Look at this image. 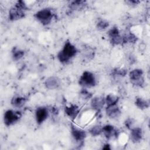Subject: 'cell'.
Segmentation results:
<instances>
[{
    "instance_id": "cell-7",
    "label": "cell",
    "mask_w": 150,
    "mask_h": 150,
    "mask_svg": "<svg viewBox=\"0 0 150 150\" xmlns=\"http://www.w3.org/2000/svg\"><path fill=\"white\" fill-rule=\"evenodd\" d=\"M128 77L131 83L138 87H142L145 84L144 71L139 68L134 69L128 73Z\"/></svg>"
},
{
    "instance_id": "cell-3",
    "label": "cell",
    "mask_w": 150,
    "mask_h": 150,
    "mask_svg": "<svg viewBox=\"0 0 150 150\" xmlns=\"http://www.w3.org/2000/svg\"><path fill=\"white\" fill-rule=\"evenodd\" d=\"M33 17L42 26H46L52 22L56 17V13L51 8L46 7L36 11Z\"/></svg>"
},
{
    "instance_id": "cell-9",
    "label": "cell",
    "mask_w": 150,
    "mask_h": 150,
    "mask_svg": "<svg viewBox=\"0 0 150 150\" xmlns=\"http://www.w3.org/2000/svg\"><path fill=\"white\" fill-rule=\"evenodd\" d=\"M50 111L49 108L46 106H39L35 111V119L38 125L43 124L49 116Z\"/></svg>"
},
{
    "instance_id": "cell-24",
    "label": "cell",
    "mask_w": 150,
    "mask_h": 150,
    "mask_svg": "<svg viewBox=\"0 0 150 150\" xmlns=\"http://www.w3.org/2000/svg\"><path fill=\"white\" fill-rule=\"evenodd\" d=\"M128 74L127 69L122 67H115L111 71V75L114 77H124Z\"/></svg>"
},
{
    "instance_id": "cell-16",
    "label": "cell",
    "mask_w": 150,
    "mask_h": 150,
    "mask_svg": "<svg viewBox=\"0 0 150 150\" xmlns=\"http://www.w3.org/2000/svg\"><path fill=\"white\" fill-rule=\"evenodd\" d=\"M143 137V131L141 127H134L130 129L129 138L133 144H138L141 141Z\"/></svg>"
},
{
    "instance_id": "cell-22",
    "label": "cell",
    "mask_w": 150,
    "mask_h": 150,
    "mask_svg": "<svg viewBox=\"0 0 150 150\" xmlns=\"http://www.w3.org/2000/svg\"><path fill=\"white\" fill-rule=\"evenodd\" d=\"M120 101V97L114 94L110 93L105 97V103L106 106L118 104Z\"/></svg>"
},
{
    "instance_id": "cell-21",
    "label": "cell",
    "mask_w": 150,
    "mask_h": 150,
    "mask_svg": "<svg viewBox=\"0 0 150 150\" xmlns=\"http://www.w3.org/2000/svg\"><path fill=\"white\" fill-rule=\"evenodd\" d=\"M123 36L124 45L125 44H135L138 40L137 36L131 32L126 33Z\"/></svg>"
},
{
    "instance_id": "cell-26",
    "label": "cell",
    "mask_w": 150,
    "mask_h": 150,
    "mask_svg": "<svg viewBox=\"0 0 150 150\" xmlns=\"http://www.w3.org/2000/svg\"><path fill=\"white\" fill-rule=\"evenodd\" d=\"M88 132L92 137H98L102 134V126L100 124L94 125L89 129Z\"/></svg>"
},
{
    "instance_id": "cell-13",
    "label": "cell",
    "mask_w": 150,
    "mask_h": 150,
    "mask_svg": "<svg viewBox=\"0 0 150 150\" xmlns=\"http://www.w3.org/2000/svg\"><path fill=\"white\" fill-rule=\"evenodd\" d=\"M80 111L79 106L76 104H70L64 107V112L66 116L71 121H74Z\"/></svg>"
},
{
    "instance_id": "cell-23",
    "label": "cell",
    "mask_w": 150,
    "mask_h": 150,
    "mask_svg": "<svg viewBox=\"0 0 150 150\" xmlns=\"http://www.w3.org/2000/svg\"><path fill=\"white\" fill-rule=\"evenodd\" d=\"M110 26L109 22L103 18L98 19L96 23V28L98 30L103 31L107 29Z\"/></svg>"
},
{
    "instance_id": "cell-2",
    "label": "cell",
    "mask_w": 150,
    "mask_h": 150,
    "mask_svg": "<svg viewBox=\"0 0 150 150\" xmlns=\"http://www.w3.org/2000/svg\"><path fill=\"white\" fill-rule=\"evenodd\" d=\"M29 10V8L25 1L18 0L9 9L8 19L11 22H15L22 19L25 18L26 12Z\"/></svg>"
},
{
    "instance_id": "cell-15",
    "label": "cell",
    "mask_w": 150,
    "mask_h": 150,
    "mask_svg": "<svg viewBox=\"0 0 150 150\" xmlns=\"http://www.w3.org/2000/svg\"><path fill=\"white\" fill-rule=\"evenodd\" d=\"M87 6V2L84 0H73L69 2L68 8L70 11L78 12L84 10Z\"/></svg>"
},
{
    "instance_id": "cell-12",
    "label": "cell",
    "mask_w": 150,
    "mask_h": 150,
    "mask_svg": "<svg viewBox=\"0 0 150 150\" xmlns=\"http://www.w3.org/2000/svg\"><path fill=\"white\" fill-rule=\"evenodd\" d=\"M61 80L56 76H51L47 77L44 81V86L47 90H54L60 87Z\"/></svg>"
},
{
    "instance_id": "cell-17",
    "label": "cell",
    "mask_w": 150,
    "mask_h": 150,
    "mask_svg": "<svg viewBox=\"0 0 150 150\" xmlns=\"http://www.w3.org/2000/svg\"><path fill=\"white\" fill-rule=\"evenodd\" d=\"M27 101L26 97L22 96H14L11 100V105L15 108H21L23 107Z\"/></svg>"
},
{
    "instance_id": "cell-30",
    "label": "cell",
    "mask_w": 150,
    "mask_h": 150,
    "mask_svg": "<svg viewBox=\"0 0 150 150\" xmlns=\"http://www.w3.org/2000/svg\"><path fill=\"white\" fill-rule=\"evenodd\" d=\"M103 149H106V150H108V149H111V146H110V145L108 143H106L105 144H104V146H103Z\"/></svg>"
},
{
    "instance_id": "cell-5",
    "label": "cell",
    "mask_w": 150,
    "mask_h": 150,
    "mask_svg": "<svg viewBox=\"0 0 150 150\" xmlns=\"http://www.w3.org/2000/svg\"><path fill=\"white\" fill-rule=\"evenodd\" d=\"M22 117V114L20 111L13 109H8L4 113L3 122L6 127H11L18 122Z\"/></svg>"
},
{
    "instance_id": "cell-14",
    "label": "cell",
    "mask_w": 150,
    "mask_h": 150,
    "mask_svg": "<svg viewBox=\"0 0 150 150\" xmlns=\"http://www.w3.org/2000/svg\"><path fill=\"white\" fill-rule=\"evenodd\" d=\"M105 112L107 117L112 120L118 118L122 114L121 108L118 104L106 106Z\"/></svg>"
},
{
    "instance_id": "cell-29",
    "label": "cell",
    "mask_w": 150,
    "mask_h": 150,
    "mask_svg": "<svg viewBox=\"0 0 150 150\" xmlns=\"http://www.w3.org/2000/svg\"><path fill=\"white\" fill-rule=\"evenodd\" d=\"M49 110L50 113H52L53 115H57L59 112V109L54 106H51L50 108H49Z\"/></svg>"
},
{
    "instance_id": "cell-20",
    "label": "cell",
    "mask_w": 150,
    "mask_h": 150,
    "mask_svg": "<svg viewBox=\"0 0 150 150\" xmlns=\"http://www.w3.org/2000/svg\"><path fill=\"white\" fill-rule=\"evenodd\" d=\"M135 105L141 110H145L149 107V101L141 97H137L135 99Z\"/></svg>"
},
{
    "instance_id": "cell-27",
    "label": "cell",
    "mask_w": 150,
    "mask_h": 150,
    "mask_svg": "<svg viewBox=\"0 0 150 150\" xmlns=\"http://www.w3.org/2000/svg\"><path fill=\"white\" fill-rule=\"evenodd\" d=\"M134 123H135V121L132 118H127L124 122L125 127L129 130H130L133 127H134Z\"/></svg>"
},
{
    "instance_id": "cell-19",
    "label": "cell",
    "mask_w": 150,
    "mask_h": 150,
    "mask_svg": "<svg viewBox=\"0 0 150 150\" xmlns=\"http://www.w3.org/2000/svg\"><path fill=\"white\" fill-rule=\"evenodd\" d=\"M95 56V50L94 49L89 46H84L81 50V56L84 58V60L90 61L92 60Z\"/></svg>"
},
{
    "instance_id": "cell-1",
    "label": "cell",
    "mask_w": 150,
    "mask_h": 150,
    "mask_svg": "<svg viewBox=\"0 0 150 150\" xmlns=\"http://www.w3.org/2000/svg\"><path fill=\"white\" fill-rule=\"evenodd\" d=\"M79 53V49L69 40L64 43L62 48L58 52L56 55L57 60L62 64H69Z\"/></svg>"
},
{
    "instance_id": "cell-4",
    "label": "cell",
    "mask_w": 150,
    "mask_h": 150,
    "mask_svg": "<svg viewBox=\"0 0 150 150\" xmlns=\"http://www.w3.org/2000/svg\"><path fill=\"white\" fill-rule=\"evenodd\" d=\"M78 84L81 88H90L95 87L97 84V79L95 74L89 70L84 71L80 75Z\"/></svg>"
},
{
    "instance_id": "cell-8",
    "label": "cell",
    "mask_w": 150,
    "mask_h": 150,
    "mask_svg": "<svg viewBox=\"0 0 150 150\" xmlns=\"http://www.w3.org/2000/svg\"><path fill=\"white\" fill-rule=\"evenodd\" d=\"M70 134L73 139L80 144H83L87 137V132L83 129L71 123L70 125Z\"/></svg>"
},
{
    "instance_id": "cell-6",
    "label": "cell",
    "mask_w": 150,
    "mask_h": 150,
    "mask_svg": "<svg viewBox=\"0 0 150 150\" xmlns=\"http://www.w3.org/2000/svg\"><path fill=\"white\" fill-rule=\"evenodd\" d=\"M110 43L113 46L124 45L123 36L117 26H113L109 29L107 32Z\"/></svg>"
},
{
    "instance_id": "cell-18",
    "label": "cell",
    "mask_w": 150,
    "mask_h": 150,
    "mask_svg": "<svg viewBox=\"0 0 150 150\" xmlns=\"http://www.w3.org/2000/svg\"><path fill=\"white\" fill-rule=\"evenodd\" d=\"M11 58L13 62H17L23 57L25 54L24 50L16 46H13L11 51Z\"/></svg>"
},
{
    "instance_id": "cell-28",
    "label": "cell",
    "mask_w": 150,
    "mask_h": 150,
    "mask_svg": "<svg viewBox=\"0 0 150 150\" xmlns=\"http://www.w3.org/2000/svg\"><path fill=\"white\" fill-rule=\"evenodd\" d=\"M125 2L127 5L133 8L138 5L140 4L141 1L138 0H127L125 1Z\"/></svg>"
},
{
    "instance_id": "cell-11",
    "label": "cell",
    "mask_w": 150,
    "mask_h": 150,
    "mask_svg": "<svg viewBox=\"0 0 150 150\" xmlns=\"http://www.w3.org/2000/svg\"><path fill=\"white\" fill-rule=\"evenodd\" d=\"M105 104V97L102 96H93L90 100V107L97 113L101 112Z\"/></svg>"
},
{
    "instance_id": "cell-10",
    "label": "cell",
    "mask_w": 150,
    "mask_h": 150,
    "mask_svg": "<svg viewBox=\"0 0 150 150\" xmlns=\"http://www.w3.org/2000/svg\"><path fill=\"white\" fill-rule=\"evenodd\" d=\"M102 134L107 140H112L118 137L120 131L113 125L107 124L102 126Z\"/></svg>"
},
{
    "instance_id": "cell-25",
    "label": "cell",
    "mask_w": 150,
    "mask_h": 150,
    "mask_svg": "<svg viewBox=\"0 0 150 150\" xmlns=\"http://www.w3.org/2000/svg\"><path fill=\"white\" fill-rule=\"evenodd\" d=\"M79 96L83 100L88 101L93 97V94L88 88H81L79 91Z\"/></svg>"
}]
</instances>
